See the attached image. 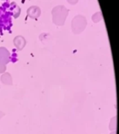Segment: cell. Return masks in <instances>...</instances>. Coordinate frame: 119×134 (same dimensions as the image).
I'll list each match as a JSON object with an SVG mask.
<instances>
[{"label":"cell","mask_w":119,"mask_h":134,"mask_svg":"<svg viewBox=\"0 0 119 134\" xmlns=\"http://www.w3.org/2000/svg\"><path fill=\"white\" fill-rule=\"evenodd\" d=\"M69 10L62 5L55 6L52 10V21L58 26L64 25Z\"/></svg>","instance_id":"1"},{"label":"cell","mask_w":119,"mask_h":134,"mask_svg":"<svg viewBox=\"0 0 119 134\" xmlns=\"http://www.w3.org/2000/svg\"><path fill=\"white\" fill-rule=\"evenodd\" d=\"M87 25V20L85 17L78 15L75 16L72 20L71 28L72 31L75 34H79L86 29Z\"/></svg>","instance_id":"2"},{"label":"cell","mask_w":119,"mask_h":134,"mask_svg":"<svg viewBox=\"0 0 119 134\" xmlns=\"http://www.w3.org/2000/svg\"><path fill=\"white\" fill-rule=\"evenodd\" d=\"M10 53L6 48L0 47V64L6 65L10 62Z\"/></svg>","instance_id":"3"},{"label":"cell","mask_w":119,"mask_h":134,"mask_svg":"<svg viewBox=\"0 0 119 134\" xmlns=\"http://www.w3.org/2000/svg\"><path fill=\"white\" fill-rule=\"evenodd\" d=\"M27 15L32 19H37L40 16L41 10L38 6H32L27 9Z\"/></svg>","instance_id":"4"},{"label":"cell","mask_w":119,"mask_h":134,"mask_svg":"<svg viewBox=\"0 0 119 134\" xmlns=\"http://www.w3.org/2000/svg\"><path fill=\"white\" fill-rule=\"evenodd\" d=\"M26 39L25 37H23L22 36H17L14 38L13 39V44L15 47L17 48V50L20 51L24 49V48L26 46Z\"/></svg>","instance_id":"5"},{"label":"cell","mask_w":119,"mask_h":134,"mask_svg":"<svg viewBox=\"0 0 119 134\" xmlns=\"http://www.w3.org/2000/svg\"><path fill=\"white\" fill-rule=\"evenodd\" d=\"M21 9L19 7V6L16 3L12 2L9 5V12L12 14V15L14 17V18H17L20 15Z\"/></svg>","instance_id":"6"},{"label":"cell","mask_w":119,"mask_h":134,"mask_svg":"<svg viewBox=\"0 0 119 134\" xmlns=\"http://www.w3.org/2000/svg\"><path fill=\"white\" fill-rule=\"evenodd\" d=\"M1 82L5 85H12L13 79L12 76L9 73H4L0 77Z\"/></svg>","instance_id":"7"},{"label":"cell","mask_w":119,"mask_h":134,"mask_svg":"<svg viewBox=\"0 0 119 134\" xmlns=\"http://www.w3.org/2000/svg\"><path fill=\"white\" fill-rule=\"evenodd\" d=\"M102 19V15L101 12H97L95 14L93 15L92 16V20L95 23H99Z\"/></svg>","instance_id":"8"},{"label":"cell","mask_w":119,"mask_h":134,"mask_svg":"<svg viewBox=\"0 0 119 134\" xmlns=\"http://www.w3.org/2000/svg\"><path fill=\"white\" fill-rule=\"evenodd\" d=\"M6 70V66L5 64H0V73H5Z\"/></svg>","instance_id":"9"},{"label":"cell","mask_w":119,"mask_h":134,"mask_svg":"<svg viewBox=\"0 0 119 134\" xmlns=\"http://www.w3.org/2000/svg\"><path fill=\"white\" fill-rule=\"evenodd\" d=\"M67 2H68L70 4H72V5H75L78 2V0H67Z\"/></svg>","instance_id":"10"},{"label":"cell","mask_w":119,"mask_h":134,"mask_svg":"<svg viewBox=\"0 0 119 134\" xmlns=\"http://www.w3.org/2000/svg\"><path fill=\"white\" fill-rule=\"evenodd\" d=\"M4 114L3 113H2V112H1V111H0V119H1V118H2V117H3V115H4Z\"/></svg>","instance_id":"11"}]
</instances>
